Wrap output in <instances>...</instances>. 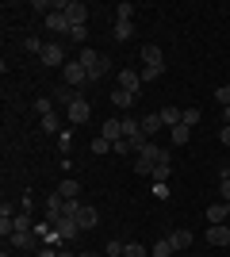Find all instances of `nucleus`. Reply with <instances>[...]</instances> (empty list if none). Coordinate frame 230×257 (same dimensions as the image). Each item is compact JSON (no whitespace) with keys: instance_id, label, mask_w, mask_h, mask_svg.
Here are the masks:
<instances>
[{"instance_id":"nucleus-1","label":"nucleus","mask_w":230,"mask_h":257,"mask_svg":"<svg viewBox=\"0 0 230 257\" xmlns=\"http://www.w3.org/2000/svg\"><path fill=\"white\" fill-rule=\"evenodd\" d=\"M123 139L131 142V150H134V154L142 150L146 142H150V139L142 135V119H134V115H123Z\"/></svg>"},{"instance_id":"nucleus-2","label":"nucleus","mask_w":230,"mask_h":257,"mask_svg":"<svg viewBox=\"0 0 230 257\" xmlns=\"http://www.w3.org/2000/svg\"><path fill=\"white\" fill-rule=\"evenodd\" d=\"M69 127H81V123H88V115H92V107H88V100L81 96V92H77L73 100H69Z\"/></svg>"},{"instance_id":"nucleus-3","label":"nucleus","mask_w":230,"mask_h":257,"mask_svg":"<svg viewBox=\"0 0 230 257\" xmlns=\"http://www.w3.org/2000/svg\"><path fill=\"white\" fill-rule=\"evenodd\" d=\"M115 88L138 96V92H142V73H138V69H123V73H115Z\"/></svg>"},{"instance_id":"nucleus-4","label":"nucleus","mask_w":230,"mask_h":257,"mask_svg":"<svg viewBox=\"0 0 230 257\" xmlns=\"http://www.w3.org/2000/svg\"><path fill=\"white\" fill-rule=\"evenodd\" d=\"M62 73H66V88H81V85H88V69L81 62H66L62 65Z\"/></svg>"},{"instance_id":"nucleus-5","label":"nucleus","mask_w":230,"mask_h":257,"mask_svg":"<svg viewBox=\"0 0 230 257\" xmlns=\"http://www.w3.org/2000/svg\"><path fill=\"white\" fill-rule=\"evenodd\" d=\"M62 12H66L69 27H81V23L88 20V4H85V0H66V4H62Z\"/></svg>"},{"instance_id":"nucleus-6","label":"nucleus","mask_w":230,"mask_h":257,"mask_svg":"<svg viewBox=\"0 0 230 257\" xmlns=\"http://www.w3.org/2000/svg\"><path fill=\"white\" fill-rule=\"evenodd\" d=\"M54 234H58V242H73V238L81 234V223L69 219V215H62V219L54 223Z\"/></svg>"},{"instance_id":"nucleus-7","label":"nucleus","mask_w":230,"mask_h":257,"mask_svg":"<svg viewBox=\"0 0 230 257\" xmlns=\"http://www.w3.org/2000/svg\"><path fill=\"white\" fill-rule=\"evenodd\" d=\"M8 246H12V249H23V253H31V249L39 246V234H35V230H16V234L8 238Z\"/></svg>"},{"instance_id":"nucleus-8","label":"nucleus","mask_w":230,"mask_h":257,"mask_svg":"<svg viewBox=\"0 0 230 257\" xmlns=\"http://www.w3.org/2000/svg\"><path fill=\"white\" fill-rule=\"evenodd\" d=\"M39 62H43V65H66V50H62V43H46L43 54H39Z\"/></svg>"},{"instance_id":"nucleus-9","label":"nucleus","mask_w":230,"mask_h":257,"mask_svg":"<svg viewBox=\"0 0 230 257\" xmlns=\"http://www.w3.org/2000/svg\"><path fill=\"white\" fill-rule=\"evenodd\" d=\"M142 65H153V69H165V54L157 43H146L142 46Z\"/></svg>"},{"instance_id":"nucleus-10","label":"nucleus","mask_w":230,"mask_h":257,"mask_svg":"<svg viewBox=\"0 0 230 257\" xmlns=\"http://www.w3.org/2000/svg\"><path fill=\"white\" fill-rule=\"evenodd\" d=\"M207 242H211V246H222V249H226V246H230V226H226V223L207 226Z\"/></svg>"},{"instance_id":"nucleus-11","label":"nucleus","mask_w":230,"mask_h":257,"mask_svg":"<svg viewBox=\"0 0 230 257\" xmlns=\"http://www.w3.org/2000/svg\"><path fill=\"white\" fill-rule=\"evenodd\" d=\"M207 223L211 226H215V223H230V204H226V200H219V204L207 207Z\"/></svg>"},{"instance_id":"nucleus-12","label":"nucleus","mask_w":230,"mask_h":257,"mask_svg":"<svg viewBox=\"0 0 230 257\" xmlns=\"http://www.w3.org/2000/svg\"><path fill=\"white\" fill-rule=\"evenodd\" d=\"M46 31H54V35H69V20H66V12H50V16H46Z\"/></svg>"},{"instance_id":"nucleus-13","label":"nucleus","mask_w":230,"mask_h":257,"mask_svg":"<svg viewBox=\"0 0 230 257\" xmlns=\"http://www.w3.org/2000/svg\"><path fill=\"white\" fill-rule=\"evenodd\" d=\"M77 223H81V230H92V226L100 223V211H96V207H88V204H81V211H77Z\"/></svg>"},{"instance_id":"nucleus-14","label":"nucleus","mask_w":230,"mask_h":257,"mask_svg":"<svg viewBox=\"0 0 230 257\" xmlns=\"http://www.w3.org/2000/svg\"><path fill=\"white\" fill-rule=\"evenodd\" d=\"M108 69H111V58H108V54H100V62L88 69V85H100V77H108Z\"/></svg>"},{"instance_id":"nucleus-15","label":"nucleus","mask_w":230,"mask_h":257,"mask_svg":"<svg viewBox=\"0 0 230 257\" xmlns=\"http://www.w3.org/2000/svg\"><path fill=\"white\" fill-rule=\"evenodd\" d=\"M100 135H104L108 142H119V139H123V119H104Z\"/></svg>"},{"instance_id":"nucleus-16","label":"nucleus","mask_w":230,"mask_h":257,"mask_svg":"<svg viewBox=\"0 0 230 257\" xmlns=\"http://www.w3.org/2000/svg\"><path fill=\"white\" fill-rule=\"evenodd\" d=\"M169 242H173L176 253H184V249H192V230H184V226H180V230H173V234H169Z\"/></svg>"},{"instance_id":"nucleus-17","label":"nucleus","mask_w":230,"mask_h":257,"mask_svg":"<svg viewBox=\"0 0 230 257\" xmlns=\"http://www.w3.org/2000/svg\"><path fill=\"white\" fill-rule=\"evenodd\" d=\"M134 100H138V96H131V92H123V88H111V104L119 107V111H131V104H134Z\"/></svg>"},{"instance_id":"nucleus-18","label":"nucleus","mask_w":230,"mask_h":257,"mask_svg":"<svg viewBox=\"0 0 230 257\" xmlns=\"http://www.w3.org/2000/svg\"><path fill=\"white\" fill-rule=\"evenodd\" d=\"M58 196H62V200H77V196H81V184H77L73 177H66V181L58 184Z\"/></svg>"},{"instance_id":"nucleus-19","label":"nucleus","mask_w":230,"mask_h":257,"mask_svg":"<svg viewBox=\"0 0 230 257\" xmlns=\"http://www.w3.org/2000/svg\"><path fill=\"white\" fill-rule=\"evenodd\" d=\"M169 139H173V146H184V142L192 139V127H184V123H176V127L169 131Z\"/></svg>"},{"instance_id":"nucleus-20","label":"nucleus","mask_w":230,"mask_h":257,"mask_svg":"<svg viewBox=\"0 0 230 257\" xmlns=\"http://www.w3.org/2000/svg\"><path fill=\"white\" fill-rule=\"evenodd\" d=\"M161 127H165L161 115H142V135H146V139H150V135H157Z\"/></svg>"},{"instance_id":"nucleus-21","label":"nucleus","mask_w":230,"mask_h":257,"mask_svg":"<svg viewBox=\"0 0 230 257\" xmlns=\"http://www.w3.org/2000/svg\"><path fill=\"white\" fill-rule=\"evenodd\" d=\"M157 115H161V123H165V127L173 131L176 123H180V107H161V111H157Z\"/></svg>"},{"instance_id":"nucleus-22","label":"nucleus","mask_w":230,"mask_h":257,"mask_svg":"<svg viewBox=\"0 0 230 257\" xmlns=\"http://www.w3.org/2000/svg\"><path fill=\"white\" fill-rule=\"evenodd\" d=\"M58 150L69 158V150H73V127H62V135H58Z\"/></svg>"},{"instance_id":"nucleus-23","label":"nucleus","mask_w":230,"mask_h":257,"mask_svg":"<svg viewBox=\"0 0 230 257\" xmlns=\"http://www.w3.org/2000/svg\"><path fill=\"white\" fill-rule=\"evenodd\" d=\"M39 127H43L46 135H62V119H58V115H43V119H39Z\"/></svg>"},{"instance_id":"nucleus-24","label":"nucleus","mask_w":230,"mask_h":257,"mask_svg":"<svg viewBox=\"0 0 230 257\" xmlns=\"http://www.w3.org/2000/svg\"><path fill=\"white\" fill-rule=\"evenodd\" d=\"M176 249H173V242H169V238H157V246L150 249V257H173Z\"/></svg>"},{"instance_id":"nucleus-25","label":"nucleus","mask_w":230,"mask_h":257,"mask_svg":"<svg viewBox=\"0 0 230 257\" xmlns=\"http://www.w3.org/2000/svg\"><path fill=\"white\" fill-rule=\"evenodd\" d=\"M111 35H115V43H127V39L134 35V23H115V27H111Z\"/></svg>"},{"instance_id":"nucleus-26","label":"nucleus","mask_w":230,"mask_h":257,"mask_svg":"<svg viewBox=\"0 0 230 257\" xmlns=\"http://www.w3.org/2000/svg\"><path fill=\"white\" fill-rule=\"evenodd\" d=\"M88 150L96 154V158H104V154H111V142L104 139V135H96V139H92V146H88Z\"/></svg>"},{"instance_id":"nucleus-27","label":"nucleus","mask_w":230,"mask_h":257,"mask_svg":"<svg viewBox=\"0 0 230 257\" xmlns=\"http://www.w3.org/2000/svg\"><path fill=\"white\" fill-rule=\"evenodd\" d=\"M219 192H222V200L230 204V165H222V173H219Z\"/></svg>"},{"instance_id":"nucleus-28","label":"nucleus","mask_w":230,"mask_h":257,"mask_svg":"<svg viewBox=\"0 0 230 257\" xmlns=\"http://www.w3.org/2000/svg\"><path fill=\"white\" fill-rule=\"evenodd\" d=\"M199 119H203V115H199V107H184V111H180V123H184V127H196Z\"/></svg>"},{"instance_id":"nucleus-29","label":"nucleus","mask_w":230,"mask_h":257,"mask_svg":"<svg viewBox=\"0 0 230 257\" xmlns=\"http://www.w3.org/2000/svg\"><path fill=\"white\" fill-rule=\"evenodd\" d=\"M134 16V4H115V23H131Z\"/></svg>"},{"instance_id":"nucleus-30","label":"nucleus","mask_w":230,"mask_h":257,"mask_svg":"<svg viewBox=\"0 0 230 257\" xmlns=\"http://www.w3.org/2000/svg\"><path fill=\"white\" fill-rule=\"evenodd\" d=\"M123 257H150V249H146L142 242H127V249H123Z\"/></svg>"},{"instance_id":"nucleus-31","label":"nucleus","mask_w":230,"mask_h":257,"mask_svg":"<svg viewBox=\"0 0 230 257\" xmlns=\"http://www.w3.org/2000/svg\"><path fill=\"white\" fill-rule=\"evenodd\" d=\"M35 111H39V119H43V115H54V100L39 96V100H35Z\"/></svg>"},{"instance_id":"nucleus-32","label":"nucleus","mask_w":230,"mask_h":257,"mask_svg":"<svg viewBox=\"0 0 230 257\" xmlns=\"http://www.w3.org/2000/svg\"><path fill=\"white\" fill-rule=\"evenodd\" d=\"M43 46L46 43H39V35H27V39H23V50L27 54H43Z\"/></svg>"},{"instance_id":"nucleus-33","label":"nucleus","mask_w":230,"mask_h":257,"mask_svg":"<svg viewBox=\"0 0 230 257\" xmlns=\"http://www.w3.org/2000/svg\"><path fill=\"white\" fill-rule=\"evenodd\" d=\"M16 230H35V219H31V211H20V215H16Z\"/></svg>"},{"instance_id":"nucleus-34","label":"nucleus","mask_w":230,"mask_h":257,"mask_svg":"<svg viewBox=\"0 0 230 257\" xmlns=\"http://www.w3.org/2000/svg\"><path fill=\"white\" fill-rule=\"evenodd\" d=\"M138 73H142V85H146V81H157V77H161L165 69H153V65H142V69H138Z\"/></svg>"},{"instance_id":"nucleus-35","label":"nucleus","mask_w":230,"mask_h":257,"mask_svg":"<svg viewBox=\"0 0 230 257\" xmlns=\"http://www.w3.org/2000/svg\"><path fill=\"white\" fill-rule=\"evenodd\" d=\"M123 249H127V246H123V242H115V238H111L108 246H104V253H108V257H123Z\"/></svg>"},{"instance_id":"nucleus-36","label":"nucleus","mask_w":230,"mask_h":257,"mask_svg":"<svg viewBox=\"0 0 230 257\" xmlns=\"http://www.w3.org/2000/svg\"><path fill=\"white\" fill-rule=\"evenodd\" d=\"M215 100H219L222 107H230V85H219V88H215Z\"/></svg>"},{"instance_id":"nucleus-37","label":"nucleus","mask_w":230,"mask_h":257,"mask_svg":"<svg viewBox=\"0 0 230 257\" xmlns=\"http://www.w3.org/2000/svg\"><path fill=\"white\" fill-rule=\"evenodd\" d=\"M69 39H73V43H85V39H88V27H85V23H81V27H69Z\"/></svg>"},{"instance_id":"nucleus-38","label":"nucleus","mask_w":230,"mask_h":257,"mask_svg":"<svg viewBox=\"0 0 230 257\" xmlns=\"http://www.w3.org/2000/svg\"><path fill=\"white\" fill-rule=\"evenodd\" d=\"M111 154H119V158H127V154H131V142H127V139L111 142Z\"/></svg>"},{"instance_id":"nucleus-39","label":"nucleus","mask_w":230,"mask_h":257,"mask_svg":"<svg viewBox=\"0 0 230 257\" xmlns=\"http://www.w3.org/2000/svg\"><path fill=\"white\" fill-rule=\"evenodd\" d=\"M169 173H173V165H153V181H169Z\"/></svg>"},{"instance_id":"nucleus-40","label":"nucleus","mask_w":230,"mask_h":257,"mask_svg":"<svg viewBox=\"0 0 230 257\" xmlns=\"http://www.w3.org/2000/svg\"><path fill=\"white\" fill-rule=\"evenodd\" d=\"M153 196H157V200H169V184H165V181H153Z\"/></svg>"},{"instance_id":"nucleus-41","label":"nucleus","mask_w":230,"mask_h":257,"mask_svg":"<svg viewBox=\"0 0 230 257\" xmlns=\"http://www.w3.org/2000/svg\"><path fill=\"white\" fill-rule=\"evenodd\" d=\"M222 146H230V123H222Z\"/></svg>"},{"instance_id":"nucleus-42","label":"nucleus","mask_w":230,"mask_h":257,"mask_svg":"<svg viewBox=\"0 0 230 257\" xmlns=\"http://www.w3.org/2000/svg\"><path fill=\"white\" fill-rule=\"evenodd\" d=\"M39 257H58V249H50V246H43V249H39Z\"/></svg>"},{"instance_id":"nucleus-43","label":"nucleus","mask_w":230,"mask_h":257,"mask_svg":"<svg viewBox=\"0 0 230 257\" xmlns=\"http://www.w3.org/2000/svg\"><path fill=\"white\" fill-rule=\"evenodd\" d=\"M222 123H230V107H222Z\"/></svg>"},{"instance_id":"nucleus-44","label":"nucleus","mask_w":230,"mask_h":257,"mask_svg":"<svg viewBox=\"0 0 230 257\" xmlns=\"http://www.w3.org/2000/svg\"><path fill=\"white\" fill-rule=\"evenodd\" d=\"M77 257H100V253H77Z\"/></svg>"},{"instance_id":"nucleus-45","label":"nucleus","mask_w":230,"mask_h":257,"mask_svg":"<svg viewBox=\"0 0 230 257\" xmlns=\"http://www.w3.org/2000/svg\"><path fill=\"white\" fill-rule=\"evenodd\" d=\"M192 257H196V253H192Z\"/></svg>"},{"instance_id":"nucleus-46","label":"nucleus","mask_w":230,"mask_h":257,"mask_svg":"<svg viewBox=\"0 0 230 257\" xmlns=\"http://www.w3.org/2000/svg\"><path fill=\"white\" fill-rule=\"evenodd\" d=\"M226 249H230V246H226Z\"/></svg>"}]
</instances>
